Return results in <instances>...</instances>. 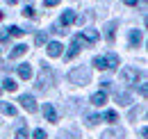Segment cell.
Wrapping results in <instances>:
<instances>
[{
	"label": "cell",
	"mask_w": 148,
	"mask_h": 139,
	"mask_svg": "<svg viewBox=\"0 0 148 139\" xmlns=\"http://www.w3.org/2000/svg\"><path fill=\"white\" fill-rule=\"evenodd\" d=\"M69 82L75 85V87H84L91 82V69L89 66H75L71 73H69Z\"/></svg>",
	"instance_id": "1"
},
{
	"label": "cell",
	"mask_w": 148,
	"mask_h": 139,
	"mask_svg": "<svg viewBox=\"0 0 148 139\" xmlns=\"http://www.w3.org/2000/svg\"><path fill=\"white\" fill-rule=\"evenodd\" d=\"M53 85V69L46 64V66H41V71H39V78H37V89H48Z\"/></svg>",
	"instance_id": "2"
},
{
	"label": "cell",
	"mask_w": 148,
	"mask_h": 139,
	"mask_svg": "<svg viewBox=\"0 0 148 139\" xmlns=\"http://www.w3.org/2000/svg\"><path fill=\"white\" fill-rule=\"evenodd\" d=\"M84 46H89V43H87V39H84L82 34H75L73 36V43H71V48H69V52L64 55V59H66V62H71V59H73V57L82 50Z\"/></svg>",
	"instance_id": "3"
},
{
	"label": "cell",
	"mask_w": 148,
	"mask_h": 139,
	"mask_svg": "<svg viewBox=\"0 0 148 139\" xmlns=\"http://www.w3.org/2000/svg\"><path fill=\"white\" fill-rule=\"evenodd\" d=\"M137 78H139V71L134 69V66L121 69V80H123V85H137Z\"/></svg>",
	"instance_id": "4"
},
{
	"label": "cell",
	"mask_w": 148,
	"mask_h": 139,
	"mask_svg": "<svg viewBox=\"0 0 148 139\" xmlns=\"http://www.w3.org/2000/svg\"><path fill=\"white\" fill-rule=\"evenodd\" d=\"M18 103L30 112V114H34L37 112V100H34V96H30V94H23V96H18Z\"/></svg>",
	"instance_id": "5"
},
{
	"label": "cell",
	"mask_w": 148,
	"mask_h": 139,
	"mask_svg": "<svg viewBox=\"0 0 148 139\" xmlns=\"http://www.w3.org/2000/svg\"><path fill=\"white\" fill-rule=\"evenodd\" d=\"M116 28H119V21H110L107 25H105V39L107 41H114V34H116Z\"/></svg>",
	"instance_id": "6"
},
{
	"label": "cell",
	"mask_w": 148,
	"mask_h": 139,
	"mask_svg": "<svg viewBox=\"0 0 148 139\" xmlns=\"http://www.w3.org/2000/svg\"><path fill=\"white\" fill-rule=\"evenodd\" d=\"M73 21H75V12L73 9H64V14H62V18H59V25L66 28V25H71Z\"/></svg>",
	"instance_id": "7"
},
{
	"label": "cell",
	"mask_w": 148,
	"mask_h": 139,
	"mask_svg": "<svg viewBox=\"0 0 148 139\" xmlns=\"http://www.w3.org/2000/svg\"><path fill=\"white\" fill-rule=\"evenodd\" d=\"M116 103L119 105H123V107H128L130 103H132V94H128V91H116Z\"/></svg>",
	"instance_id": "8"
},
{
	"label": "cell",
	"mask_w": 148,
	"mask_h": 139,
	"mask_svg": "<svg viewBox=\"0 0 148 139\" xmlns=\"http://www.w3.org/2000/svg\"><path fill=\"white\" fill-rule=\"evenodd\" d=\"M43 116H46L50 123H57V109L50 103H46V105H43Z\"/></svg>",
	"instance_id": "9"
},
{
	"label": "cell",
	"mask_w": 148,
	"mask_h": 139,
	"mask_svg": "<svg viewBox=\"0 0 148 139\" xmlns=\"http://www.w3.org/2000/svg\"><path fill=\"white\" fill-rule=\"evenodd\" d=\"M16 71H18L21 80H30V78H32V66H30V64H18Z\"/></svg>",
	"instance_id": "10"
},
{
	"label": "cell",
	"mask_w": 148,
	"mask_h": 139,
	"mask_svg": "<svg viewBox=\"0 0 148 139\" xmlns=\"http://www.w3.org/2000/svg\"><path fill=\"white\" fill-rule=\"evenodd\" d=\"M62 48H64V46H62L59 41H50L46 50H48V55H50V57H59V55H62Z\"/></svg>",
	"instance_id": "11"
},
{
	"label": "cell",
	"mask_w": 148,
	"mask_h": 139,
	"mask_svg": "<svg viewBox=\"0 0 148 139\" xmlns=\"http://www.w3.org/2000/svg\"><path fill=\"white\" fill-rule=\"evenodd\" d=\"M128 41H130V48H137L141 43V30H130Z\"/></svg>",
	"instance_id": "12"
},
{
	"label": "cell",
	"mask_w": 148,
	"mask_h": 139,
	"mask_svg": "<svg viewBox=\"0 0 148 139\" xmlns=\"http://www.w3.org/2000/svg\"><path fill=\"white\" fill-rule=\"evenodd\" d=\"M27 52V46L25 43H18V46H14V50L9 52V59H16V57H23Z\"/></svg>",
	"instance_id": "13"
},
{
	"label": "cell",
	"mask_w": 148,
	"mask_h": 139,
	"mask_svg": "<svg viewBox=\"0 0 148 139\" xmlns=\"http://www.w3.org/2000/svg\"><path fill=\"white\" fill-rule=\"evenodd\" d=\"M91 103L98 105V107H100V105H105V103H107V94H105V91H96V94L91 96Z\"/></svg>",
	"instance_id": "14"
},
{
	"label": "cell",
	"mask_w": 148,
	"mask_h": 139,
	"mask_svg": "<svg viewBox=\"0 0 148 139\" xmlns=\"http://www.w3.org/2000/svg\"><path fill=\"white\" fill-rule=\"evenodd\" d=\"M100 139H123V130H105Z\"/></svg>",
	"instance_id": "15"
},
{
	"label": "cell",
	"mask_w": 148,
	"mask_h": 139,
	"mask_svg": "<svg viewBox=\"0 0 148 139\" xmlns=\"http://www.w3.org/2000/svg\"><path fill=\"white\" fill-rule=\"evenodd\" d=\"M84 39H87V43H96L98 39H100V34H98V30H84Z\"/></svg>",
	"instance_id": "16"
},
{
	"label": "cell",
	"mask_w": 148,
	"mask_h": 139,
	"mask_svg": "<svg viewBox=\"0 0 148 139\" xmlns=\"http://www.w3.org/2000/svg\"><path fill=\"white\" fill-rule=\"evenodd\" d=\"M0 112L7 114V116H16V107L12 103H0Z\"/></svg>",
	"instance_id": "17"
},
{
	"label": "cell",
	"mask_w": 148,
	"mask_h": 139,
	"mask_svg": "<svg viewBox=\"0 0 148 139\" xmlns=\"http://www.w3.org/2000/svg\"><path fill=\"white\" fill-rule=\"evenodd\" d=\"M2 89L12 94V91H16V89H18V85H16V82H14L12 78H5V80H2Z\"/></svg>",
	"instance_id": "18"
},
{
	"label": "cell",
	"mask_w": 148,
	"mask_h": 139,
	"mask_svg": "<svg viewBox=\"0 0 148 139\" xmlns=\"http://www.w3.org/2000/svg\"><path fill=\"white\" fill-rule=\"evenodd\" d=\"M107 69H119V55H114V52H110L107 57Z\"/></svg>",
	"instance_id": "19"
},
{
	"label": "cell",
	"mask_w": 148,
	"mask_h": 139,
	"mask_svg": "<svg viewBox=\"0 0 148 139\" xmlns=\"http://www.w3.org/2000/svg\"><path fill=\"white\" fill-rule=\"evenodd\" d=\"M93 66L100 71H107V59L105 57H93Z\"/></svg>",
	"instance_id": "20"
},
{
	"label": "cell",
	"mask_w": 148,
	"mask_h": 139,
	"mask_svg": "<svg viewBox=\"0 0 148 139\" xmlns=\"http://www.w3.org/2000/svg\"><path fill=\"white\" fill-rule=\"evenodd\" d=\"M7 34H9V36H23V34H25V30H23V28H18V25H12Z\"/></svg>",
	"instance_id": "21"
},
{
	"label": "cell",
	"mask_w": 148,
	"mask_h": 139,
	"mask_svg": "<svg viewBox=\"0 0 148 139\" xmlns=\"http://www.w3.org/2000/svg\"><path fill=\"white\" fill-rule=\"evenodd\" d=\"M105 121L107 123H116L119 121V114H116L114 109H107V112H105Z\"/></svg>",
	"instance_id": "22"
},
{
	"label": "cell",
	"mask_w": 148,
	"mask_h": 139,
	"mask_svg": "<svg viewBox=\"0 0 148 139\" xmlns=\"http://www.w3.org/2000/svg\"><path fill=\"white\" fill-rule=\"evenodd\" d=\"M141 112H144V107H134V109H130L128 119H130V121H134V119H137V116H139V114H141Z\"/></svg>",
	"instance_id": "23"
},
{
	"label": "cell",
	"mask_w": 148,
	"mask_h": 139,
	"mask_svg": "<svg viewBox=\"0 0 148 139\" xmlns=\"http://www.w3.org/2000/svg\"><path fill=\"white\" fill-rule=\"evenodd\" d=\"M98 123H100V116H98V114H89V116H87V125H98Z\"/></svg>",
	"instance_id": "24"
},
{
	"label": "cell",
	"mask_w": 148,
	"mask_h": 139,
	"mask_svg": "<svg viewBox=\"0 0 148 139\" xmlns=\"http://www.w3.org/2000/svg\"><path fill=\"white\" fill-rule=\"evenodd\" d=\"M34 41H37V46H43V43H46V32H37Z\"/></svg>",
	"instance_id": "25"
},
{
	"label": "cell",
	"mask_w": 148,
	"mask_h": 139,
	"mask_svg": "<svg viewBox=\"0 0 148 139\" xmlns=\"http://www.w3.org/2000/svg\"><path fill=\"white\" fill-rule=\"evenodd\" d=\"M23 16H25V18H34V7H30V5H27V7L23 9Z\"/></svg>",
	"instance_id": "26"
},
{
	"label": "cell",
	"mask_w": 148,
	"mask_h": 139,
	"mask_svg": "<svg viewBox=\"0 0 148 139\" xmlns=\"http://www.w3.org/2000/svg\"><path fill=\"white\" fill-rule=\"evenodd\" d=\"M32 137H34V139H46V130H41V128H37Z\"/></svg>",
	"instance_id": "27"
},
{
	"label": "cell",
	"mask_w": 148,
	"mask_h": 139,
	"mask_svg": "<svg viewBox=\"0 0 148 139\" xmlns=\"http://www.w3.org/2000/svg\"><path fill=\"white\" fill-rule=\"evenodd\" d=\"M16 139H30V137H27V130H25V128L16 130Z\"/></svg>",
	"instance_id": "28"
},
{
	"label": "cell",
	"mask_w": 148,
	"mask_h": 139,
	"mask_svg": "<svg viewBox=\"0 0 148 139\" xmlns=\"http://www.w3.org/2000/svg\"><path fill=\"white\" fill-rule=\"evenodd\" d=\"M50 32H55V34H64L66 30H62V25H53V28H50Z\"/></svg>",
	"instance_id": "29"
},
{
	"label": "cell",
	"mask_w": 148,
	"mask_h": 139,
	"mask_svg": "<svg viewBox=\"0 0 148 139\" xmlns=\"http://www.w3.org/2000/svg\"><path fill=\"white\" fill-rule=\"evenodd\" d=\"M7 41H9V34L5 30H0V43H7Z\"/></svg>",
	"instance_id": "30"
},
{
	"label": "cell",
	"mask_w": 148,
	"mask_h": 139,
	"mask_svg": "<svg viewBox=\"0 0 148 139\" xmlns=\"http://www.w3.org/2000/svg\"><path fill=\"white\" fill-rule=\"evenodd\" d=\"M59 5V0H43V7H55Z\"/></svg>",
	"instance_id": "31"
},
{
	"label": "cell",
	"mask_w": 148,
	"mask_h": 139,
	"mask_svg": "<svg viewBox=\"0 0 148 139\" xmlns=\"http://www.w3.org/2000/svg\"><path fill=\"white\" fill-rule=\"evenodd\" d=\"M146 91H148L146 85H139V94H141V96H146Z\"/></svg>",
	"instance_id": "32"
},
{
	"label": "cell",
	"mask_w": 148,
	"mask_h": 139,
	"mask_svg": "<svg viewBox=\"0 0 148 139\" xmlns=\"http://www.w3.org/2000/svg\"><path fill=\"white\" fill-rule=\"evenodd\" d=\"M123 2H125V5H137L139 0H123Z\"/></svg>",
	"instance_id": "33"
},
{
	"label": "cell",
	"mask_w": 148,
	"mask_h": 139,
	"mask_svg": "<svg viewBox=\"0 0 148 139\" xmlns=\"http://www.w3.org/2000/svg\"><path fill=\"white\" fill-rule=\"evenodd\" d=\"M7 2H9V5H16V2H18V0H7Z\"/></svg>",
	"instance_id": "34"
},
{
	"label": "cell",
	"mask_w": 148,
	"mask_h": 139,
	"mask_svg": "<svg viewBox=\"0 0 148 139\" xmlns=\"http://www.w3.org/2000/svg\"><path fill=\"white\" fill-rule=\"evenodd\" d=\"M0 18H2V12H0Z\"/></svg>",
	"instance_id": "35"
}]
</instances>
